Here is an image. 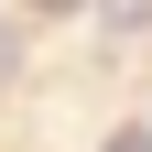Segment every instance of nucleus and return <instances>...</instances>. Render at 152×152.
<instances>
[{"instance_id":"nucleus-1","label":"nucleus","mask_w":152,"mask_h":152,"mask_svg":"<svg viewBox=\"0 0 152 152\" xmlns=\"http://www.w3.org/2000/svg\"><path fill=\"white\" fill-rule=\"evenodd\" d=\"M98 22H109V33H130V22H152V0H98Z\"/></svg>"},{"instance_id":"nucleus-2","label":"nucleus","mask_w":152,"mask_h":152,"mask_svg":"<svg viewBox=\"0 0 152 152\" xmlns=\"http://www.w3.org/2000/svg\"><path fill=\"white\" fill-rule=\"evenodd\" d=\"M98 152H152V130H109V141H98Z\"/></svg>"}]
</instances>
